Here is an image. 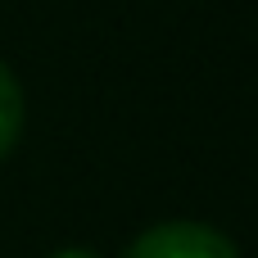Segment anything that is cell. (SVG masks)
Wrapping results in <instances>:
<instances>
[{
	"label": "cell",
	"instance_id": "cell-3",
	"mask_svg": "<svg viewBox=\"0 0 258 258\" xmlns=\"http://www.w3.org/2000/svg\"><path fill=\"white\" fill-rule=\"evenodd\" d=\"M50 258H100V254H91V249H59V254H50Z\"/></svg>",
	"mask_w": 258,
	"mask_h": 258
},
{
	"label": "cell",
	"instance_id": "cell-1",
	"mask_svg": "<svg viewBox=\"0 0 258 258\" xmlns=\"http://www.w3.org/2000/svg\"><path fill=\"white\" fill-rule=\"evenodd\" d=\"M127 258H240V249L209 222H159V227H145Z\"/></svg>",
	"mask_w": 258,
	"mask_h": 258
},
{
	"label": "cell",
	"instance_id": "cell-2",
	"mask_svg": "<svg viewBox=\"0 0 258 258\" xmlns=\"http://www.w3.org/2000/svg\"><path fill=\"white\" fill-rule=\"evenodd\" d=\"M23 136V86L18 77L0 63V159H9V150Z\"/></svg>",
	"mask_w": 258,
	"mask_h": 258
}]
</instances>
